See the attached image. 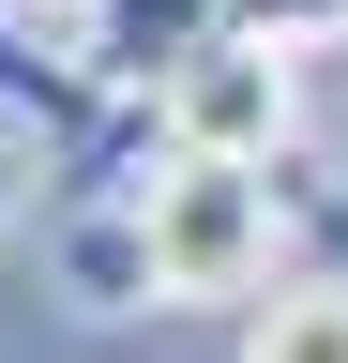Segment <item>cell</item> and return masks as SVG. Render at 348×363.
<instances>
[{
    "instance_id": "1",
    "label": "cell",
    "mask_w": 348,
    "mask_h": 363,
    "mask_svg": "<svg viewBox=\"0 0 348 363\" xmlns=\"http://www.w3.org/2000/svg\"><path fill=\"white\" fill-rule=\"evenodd\" d=\"M137 212H152V272H167V303H257V288H273V257H288V167L152 152Z\"/></svg>"
},
{
    "instance_id": "2",
    "label": "cell",
    "mask_w": 348,
    "mask_h": 363,
    "mask_svg": "<svg viewBox=\"0 0 348 363\" xmlns=\"http://www.w3.org/2000/svg\"><path fill=\"white\" fill-rule=\"evenodd\" d=\"M137 121H152V152L288 167V136H303V76H288V45H273V30H212L167 91H137Z\"/></svg>"
},
{
    "instance_id": "3",
    "label": "cell",
    "mask_w": 348,
    "mask_h": 363,
    "mask_svg": "<svg viewBox=\"0 0 348 363\" xmlns=\"http://www.w3.org/2000/svg\"><path fill=\"white\" fill-rule=\"evenodd\" d=\"M0 121L16 136H46V152H152V121L121 106V91L76 61V45H46V16H16V0H0Z\"/></svg>"
},
{
    "instance_id": "4",
    "label": "cell",
    "mask_w": 348,
    "mask_h": 363,
    "mask_svg": "<svg viewBox=\"0 0 348 363\" xmlns=\"http://www.w3.org/2000/svg\"><path fill=\"white\" fill-rule=\"evenodd\" d=\"M212 30H242V0H76V61H91L121 106H137V91H167Z\"/></svg>"
},
{
    "instance_id": "5",
    "label": "cell",
    "mask_w": 348,
    "mask_h": 363,
    "mask_svg": "<svg viewBox=\"0 0 348 363\" xmlns=\"http://www.w3.org/2000/svg\"><path fill=\"white\" fill-rule=\"evenodd\" d=\"M61 288H76V303H106V318H137V303H167V272H152V212H137V182H121V197H91V212H61Z\"/></svg>"
},
{
    "instance_id": "6",
    "label": "cell",
    "mask_w": 348,
    "mask_h": 363,
    "mask_svg": "<svg viewBox=\"0 0 348 363\" xmlns=\"http://www.w3.org/2000/svg\"><path fill=\"white\" fill-rule=\"evenodd\" d=\"M242 363H348V272H318V288H273L242 318Z\"/></svg>"
},
{
    "instance_id": "7",
    "label": "cell",
    "mask_w": 348,
    "mask_h": 363,
    "mask_svg": "<svg viewBox=\"0 0 348 363\" xmlns=\"http://www.w3.org/2000/svg\"><path fill=\"white\" fill-rule=\"evenodd\" d=\"M242 30H273V45H318V30H348V0H242Z\"/></svg>"
},
{
    "instance_id": "8",
    "label": "cell",
    "mask_w": 348,
    "mask_h": 363,
    "mask_svg": "<svg viewBox=\"0 0 348 363\" xmlns=\"http://www.w3.org/2000/svg\"><path fill=\"white\" fill-rule=\"evenodd\" d=\"M16 16H76V0H16Z\"/></svg>"
}]
</instances>
